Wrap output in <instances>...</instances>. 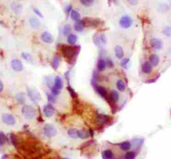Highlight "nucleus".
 <instances>
[{"label": "nucleus", "mask_w": 171, "mask_h": 159, "mask_svg": "<svg viewBox=\"0 0 171 159\" xmlns=\"http://www.w3.org/2000/svg\"><path fill=\"white\" fill-rule=\"evenodd\" d=\"M114 52H115V55L117 57V58L122 59L125 56V52L122 49V47L120 46H116L114 48Z\"/></svg>", "instance_id": "ddd939ff"}, {"label": "nucleus", "mask_w": 171, "mask_h": 159, "mask_svg": "<svg viewBox=\"0 0 171 159\" xmlns=\"http://www.w3.org/2000/svg\"><path fill=\"white\" fill-rule=\"evenodd\" d=\"M15 99L20 104H24L25 102V96L24 93H18L16 94Z\"/></svg>", "instance_id": "aec40b11"}, {"label": "nucleus", "mask_w": 171, "mask_h": 159, "mask_svg": "<svg viewBox=\"0 0 171 159\" xmlns=\"http://www.w3.org/2000/svg\"><path fill=\"white\" fill-rule=\"evenodd\" d=\"M54 108L50 104H46V105L44 106L43 112L44 115L47 116V117H51L54 114Z\"/></svg>", "instance_id": "9d476101"}, {"label": "nucleus", "mask_w": 171, "mask_h": 159, "mask_svg": "<svg viewBox=\"0 0 171 159\" xmlns=\"http://www.w3.org/2000/svg\"><path fill=\"white\" fill-rule=\"evenodd\" d=\"M82 23L84 27H92L96 28L99 25V21L95 19L86 18L82 20Z\"/></svg>", "instance_id": "423d86ee"}, {"label": "nucleus", "mask_w": 171, "mask_h": 159, "mask_svg": "<svg viewBox=\"0 0 171 159\" xmlns=\"http://www.w3.org/2000/svg\"><path fill=\"white\" fill-rule=\"evenodd\" d=\"M41 39L43 42L48 44H51L53 42V37L49 32H44L41 35Z\"/></svg>", "instance_id": "9b49d317"}, {"label": "nucleus", "mask_w": 171, "mask_h": 159, "mask_svg": "<svg viewBox=\"0 0 171 159\" xmlns=\"http://www.w3.org/2000/svg\"><path fill=\"white\" fill-rule=\"evenodd\" d=\"M108 66H110V67H112V65H113V64H112L111 60H108Z\"/></svg>", "instance_id": "a18cd8bd"}, {"label": "nucleus", "mask_w": 171, "mask_h": 159, "mask_svg": "<svg viewBox=\"0 0 171 159\" xmlns=\"http://www.w3.org/2000/svg\"><path fill=\"white\" fill-rule=\"evenodd\" d=\"M3 89H4V84L1 80H0V92L3 90Z\"/></svg>", "instance_id": "c03bdc74"}, {"label": "nucleus", "mask_w": 171, "mask_h": 159, "mask_svg": "<svg viewBox=\"0 0 171 159\" xmlns=\"http://www.w3.org/2000/svg\"><path fill=\"white\" fill-rule=\"evenodd\" d=\"M128 1L132 5H136L137 4V0H128Z\"/></svg>", "instance_id": "37998d69"}, {"label": "nucleus", "mask_w": 171, "mask_h": 159, "mask_svg": "<svg viewBox=\"0 0 171 159\" xmlns=\"http://www.w3.org/2000/svg\"><path fill=\"white\" fill-rule=\"evenodd\" d=\"M150 61H151V64L152 65L154 66H156L159 64L160 59H159V57L156 54H152L150 56Z\"/></svg>", "instance_id": "f3484780"}, {"label": "nucleus", "mask_w": 171, "mask_h": 159, "mask_svg": "<svg viewBox=\"0 0 171 159\" xmlns=\"http://www.w3.org/2000/svg\"><path fill=\"white\" fill-rule=\"evenodd\" d=\"M8 142V138L3 132L0 131V146H2Z\"/></svg>", "instance_id": "393cba45"}, {"label": "nucleus", "mask_w": 171, "mask_h": 159, "mask_svg": "<svg viewBox=\"0 0 171 159\" xmlns=\"http://www.w3.org/2000/svg\"><path fill=\"white\" fill-rule=\"evenodd\" d=\"M61 51L63 56L67 60H71L73 58L76 53V47L70 46H63L61 48Z\"/></svg>", "instance_id": "f257e3e1"}, {"label": "nucleus", "mask_w": 171, "mask_h": 159, "mask_svg": "<svg viewBox=\"0 0 171 159\" xmlns=\"http://www.w3.org/2000/svg\"><path fill=\"white\" fill-rule=\"evenodd\" d=\"M60 56L56 55L53 57V60H52V66L55 70H56V69L58 68V66H59L60 65Z\"/></svg>", "instance_id": "a878e982"}, {"label": "nucleus", "mask_w": 171, "mask_h": 159, "mask_svg": "<svg viewBox=\"0 0 171 159\" xmlns=\"http://www.w3.org/2000/svg\"><path fill=\"white\" fill-rule=\"evenodd\" d=\"M77 39H78V37H77L76 35L74 34H70L68 35V42L70 45H74V44L76 43Z\"/></svg>", "instance_id": "5701e85b"}, {"label": "nucleus", "mask_w": 171, "mask_h": 159, "mask_svg": "<svg viewBox=\"0 0 171 159\" xmlns=\"http://www.w3.org/2000/svg\"><path fill=\"white\" fill-rule=\"evenodd\" d=\"M96 90L98 92V93L99 94L100 96L103 98H108V93H107V91L105 88L102 87V86H98L96 88Z\"/></svg>", "instance_id": "6ab92c4d"}, {"label": "nucleus", "mask_w": 171, "mask_h": 159, "mask_svg": "<svg viewBox=\"0 0 171 159\" xmlns=\"http://www.w3.org/2000/svg\"><path fill=\"white\" fill-rule=\"evenodd\" d=\"M71 9H72V7L70 6L68 7V8L66 9V12H67L68 13H69L70 11H72Z\"/></svg>", "instance_id": "49530a36"}, {"label": "nucleus", "mask_w": 171, "mask_h": 159, "mask_svg": "<svg viewBox=\"0 0 171 159\" xmlns=\"http://www.w3.org/2000/svg\"><path fill=\"white\" fill-rule=\"evenodd\" d=\"M163 33L167 36H170L171 35V27H166L163 30Z\"/></svg>", "instance_id": "e433bc0d"}, {"label": "nucleus", "mask_w": 171, "mask_h": 159, "mask_svg": "<svg viewBox=\"0 0 171 159\" xmlns=\"http://www.w3.org/2000/svg\"><path fill=\"white\" fill-rule=\"evenodd\" d=\"M93 40H94V43L96 44H100V38L99 36H98L97 34H96L93 37Z\"/></svg>", "instance_id": "58836bf2"}, {"label": "nucleus", "mask_w": 171, "mask_h": 159, "mask_svg": "<svg viewBox=\"0 0 171 159\" xmlns=\"http://www.w3.org/2000/svg\"><path fill=\"white\" fill-rule=\"evenodd\" d=\"M95 0H80L81 4L86 7L91 6L94 3Z\"/></svg>", "instance_id": "2f4dec72"}, {"label": "nucleus", "mask_w": 171, "mask_h": 159, "mask_svg": "<svg viewBox=\"0 0 171 159\" xmlns=\"http://www.w3.org/2000/svg\"><path fill=\"white\" fill-rule=\"evenodd\" d=\"M129 62H130L129 59H128V58H125V59H123V60L121 61L120 64H121L122 66V67H124L125 68H127L128 65L129 64Z\"/></svg>", "instance_id": "f704fd0d"}, {"label": "nucleus", "mask_w": 171, "mask_h": 159, "mask_svg": "<svg viewBox=\"0 0 171 159\" xmlns=\"http://www.w3.org/2000/svg\"><path fill=\"white\" fill-rule=\"evenodd\" d=\"M34 11L37 16H39V17H40V18L43 17V16H42V13L40 12V11H39V9H37V8H34Z\"/></svg>", "instance_id": "ea45409f"}, {"label": "nucleus", "mask_w": 171, "mask_h": 159, "mask_svg": "<svg viewBox=\"0 0 171 159\" xmlns=\"http://www.w3.org/2000/svg\"><path fill=\"white\" fill-rule=\"evenodd\" d=\"M106 66V63L104 60L102 59H100V60H98V64H97V67L99 71H103L105 70Z\"/></svg>", "instance_id": "b1692460"}, {"label": "nucleus", "mask_w": 171, "mask_h": 159, "mask_svg": "<svg viewBox=\"0 0 171 159\" xmlns=\"http://www.w3.org/2000/svg\"><path fill=\"white\" fill-rule=\"evenodd\" d=\"M48 98L49 100V101L51 102H55V98H53V95L51 96V95L48 94Z\"/></svg>", "instance_id": "a19ab883"}, {"label": "nucleus", "mask_w": 171, "mask_h": 159, "mask_svg": "<svg viewBox=\"0 0 171 159\" xmlns=\"http://www.w3.org/2000/svg\"><path fill=\"white\" fill-rule=\"evenodd\" d=\"M120 147L122 150L123 151H128L131 147V144L130 142L125 141L120 144Z\"/></svg>", "instance_id": "cd10ccee"}, {"label": "nucleus", "mask_w": 171, "mask_h": 159, "mask_svg": "<svg viewBox=\"0 0 171 159\" xmlns=\"http://www.w3.org/2000/svg\"><path fill=\"white\" fill-rule=\"evenodd\" d=\"M96 122L99 124H104L110 120V117L107 115L104 114H100L97 116L96 118Z\"/></svg>", "instance_id": "f8f14e48"}, {"label": "nucleus", "mask_w": 171, "mask_h": 159, "mask_svg": "<svg viewBox=\"0 0 171 159\" xmlns=\"http://www.w3.org/2000/svg\"><path fill=\"white\" fill-rule=\"evenodd\" d=\"M11 68L15 72H21L23 70V65L22 61L18 59H14L11 62Z\"/></svg>", "instance_id": "6e6552de"}, {"label": "nucleus", "mask_w": 171, "mask_h": 159, "mask_svg": "<svg viewBox=\"0 0 171 159\" xmlns=\"http://www.w3.org/2000/svg\"><path fill=\"white\" fill-rule=\"evenodd\" d=\"M22 112L23 116L28 120H31L36 116V110L30 105H24L22 107Z\"/></svg>", "instance_id": "f03ea898"}, {"label": "nucleus", "mask_w": 171, "mask_h": 159, "mask_svg": "<svg viewBox=\"0 0 171 159\" xmlns=\"http://www.w3.org/2000/svg\"><path fill=\"white\" fill-rule=\"evenodd\" d=\"M100 40H101L102 43H106V36H105L104 34L101 35V36H100Z\"/></svg>", "instance_id": "79ce46f5"}, {"label": "nucleus", "mask_w": 171, "mask_h": 159, "mask_svg": "<svg viewBox=\"0 0 171 159\" xmlns=\"http://www.w3.org/2000/svg\"><path fill=\"white\" fill-rule=\"evenodd\" d=\"M71 32V27L69 25H65L64 28H63V34L64 35H70V33Z\"/></svg>", "instance_id": "473e14b6"}, {"label": "nucleus", "mask_w": 171, "mask_h": 159, "mask_svg": "<svg viewBox=\"0 0 171 159\" xmlns=\"http://www.w3.org/2000/svg\"><path fill=\"white\" fill-rule=\"evenodd\" d=\"M88 136V132L84 131V130H78V138L82 139H87Z\"/></svg>", "instance_id": "c85d7f7f"}, {"label": "nucleus", "mask_w": 171, "mask_h": 159, "mask_svg": "<svg viewBox=\"0 0 171 159\" xmlns=\"http://www.w3.org/2000/svg\"><path fill=\"white\" fill-rule=\"evenodd\" d=\"M151 44L152 47H153L154 49H156V50H159V49H161L163 47V42L162 40L158 39V38H153L151 40Z\"/></svg>", "instance_id": "1a4fd4ad"}, {"label": "nucleus", "mask_w": 171, "mask_h": 159, "mask_svg": "<svg viewBox=\"0 0 171 159\" xmlns=\"http://www.w3.org/2000/svg\"><path fill=\"white\" fill-rule=\"evenodd\" d=\"M63 159H70V158H63Z\"/></svg>", "instance_id": "09e8293b"}, {"label": "nucleus", "mask_w": 171, "mask_h": 159, "mask_svg": "<svg viewBox=\"0 0 171 159\" xmlns=\"http://www.w3.org/2000/svg\"><path fill=\"white\" fill-rule=\"evenodd\" d=\"M152 69H153L152 64L148 61L144 62L142 66V70L144 73H149L150 72H151Z\"/></svg>", "instance_id": "2eb2a0df"}, {"label": "nucleus", "mask_w": 171, "mask_h": 159, "mask_svg": "<svg viewBox=\"0 0 171 159\" xmlns=\"http://www.w3.org/2000/svg\"><path fill=\"white\" fill-rule=\"evenodd\" d=\"M2 120L5 124L12 126L15 124V119L10 114H4L2 116Z\"/></svg>", "instance_id": "0eeeda50"}, {"label": "nucleus", "mask_w": 171, "mask_h": 159, "mask_svg": "<svg viewBox=\"0 0 171 159\" xmlns=\"http://www.w3.org/2000/svg\"><path fill=\"white\" fill-rule=\"evenodd\" d=\"M116 87L118 88V90L121 92H123L126 89V84L125 82L122 80H118L116 82Z\"/></svg>", "instance_id": "412c9836"}, {"label": "nucleus", "mask_w": 171, "mask_h": 159, "mask_svg": "<svg viewBox=\"0 0 171 159\" xmlns=\"http://www.w3.org/2000/svg\"><path fill=\"white\" fill-rule=\"evenodd\" d=\"M1 159H9V158H8V156L7 155H4L3 156H2Z\"/></svg>", "instance_id": "de8ad7c7"}, {"label": "nucleus", "mask_w": 171, "mask_h": 159, "mask_svg": "<svg viewBox=\"0 0 171 159\" xmlns=\"http://www.w3.org/2000/svg\"><path fill=\"white\" fill-rule=\"evenodd\" d=\"M28 96L34 103H38L42 99L40 94L36 89H30L28 90Z\"/></svg>", "instance_id": "7ed1b4c3"}, {"label": "nucleus", "mask_w": 171, "mask_h": 159, "mask_svg": "<svg viewBox=\"0 0 171 159\" xmlns=\"http://www.w3.org/2000/svg\"><path fill=\"white\" fill-rule=\"evenodd\" d=\"M22 57L25 59V60L29 61V60H32V56L30 55L29 53H26V52H23Z\"/></svg>", "instance_id": "c9c22d12"}, {"label": "nucleus", "mask_w": 171, "mask_h": 159, "mask_svg": "<svg viewBox=\"0 0 171 159\" xmlns=\"http://www.w3.org/2000/svg\"><path fill=\"white\" fill-rule=\"evenodd\" d=\"M68 135L72 139L78 138V130L75 129H71L68 130Z\"/></svg>", "instance_id": "c756f323"}, {"label": "nucleus", "mask_w": 171, "mask_h": 159, "mask_svg": "<svg viewBox=\"0 0 171 159\" xmlns=\"http://www.w3.org/2000/svg\"><path fill=\"white\" fill-rule=\"evenodd\" d=\"M30 24L32 28H36L41 25V22L37 18H31L30 19Z\"/></svg>", "instance_id": "dca6fc26"}, {"label": "nucleus", "mask_w": 171, "mask_h": 159, "mask_svg": "<svg viewBox=\"0 0 171 159\" xmlns=\"http://www.w3.org/2000/svg\"><path fill=\"white\" fill-rule=\"evenodd\" d=\"M44 134L48 137H53L57 134V130L51 124H46L44 126Z\"/></svg>", "instance_id": "39448f33"}, {"label": "nucleus", "mask_w": 171, "mask_h": 159, "mask_svg": "<svg viewBox=\"0 0 171 159\" xmlns=\"http://www.w3.org/2000/svg\"><path fill=\"white\" fill-rule=\"evenodd\" d=\"M57 90H61L63 88V81L60 76H56L54 80V86H53Z\"/></svg>", "instance_id": "4468645a"}, {"label": "nucleus", "mask_w": 171, "mask_h": 159, "mask_svg": "<svg viewBox=\"0 0 171 159\" xmlns=\"http://www.w3.org/2000/svg\"><path fill=\"white\" fill-rule=\"evenodd\" d=\"M71 18L73 20L77 21V20H80V14L78 11H77L76 10H72L71 11Z\"/></svg>", "instance_id": "7c9ffc66"}, {"label": "nucleus", "mask_w": 171, "mask_h": 159, "mask_svg": "<svg viewBox=\"0 0 171 159\" xmlns=\"http://www.w3.org/2000/svg\"><path fill=\"white\" fill-rule=\"evenodd\" d=\"M135 157V153L134 152H128L125 156V159H134Z\"/></svg>", "instance_id": "72a5a7b5"}, {"label": "nucleus", "mask_w": 171, "mask_h": 159, "mask_svg": "<svg viewBox=\"0 0 171 159\" xmlns=\"http://www.w3.org/2000/svg\"><path fill=\"white\" fill-rule=\"evenodd\" d=\"M120 25L122 28L128 29L132 25V19L127 15L122 16L120 20Z\"/></svg>", "instance_id": "20e7f679"}, {"label": "nucleus", "mask_w": 171, "mask_h": 159, "mask_svg": "<svg viewBox=\"0 0 171 159\" xmlns=\"http://www.w3.org/2000/svg\"><path fill=\"white\" fill-rule=\"evenodd\" d=\"M103 158L104 159H112L113 158V153L111 150L108 149L103 152Z\"/></svg>", "instance_id": "bb28decb"}, {"label": "nucleus", "mask_w": 171, "mask_h": 159, "mask_svg": "<svg viewBox=\"0 0 171 159\" xmlns=\"http://www.w3.org/2000/svg\"><path fill=\"white\" fill-rule=\"evenodd\" d=\"M68 90L69 91L70 94V95H71V96L72 97V98H76V97H77L76 92L74 91V90L72 89L71 87H70V86L68 87Z\"/></svg>", "instance_id": "4c0bfd02"}, {"label": "nucleus", "mask_w": 171, "mask_h": 159, "mask_svg": "<svg viewBox=\"0 0 171 159\" xmlns=\"http://www.w3.org/2000/svg\"><path fill=\"white\" fill-rule=\"evenodd\" d=\"M110 98L111 100L113 102H117L119 100V94L118 92L116 90H111L110 93Z\"/></svg>", "instance_id": "4be33fe9"}, {"label": "nucleus", "mask_w": 171, "mask_h": 159, "mask_svg": "<svg viewBox=\"0 0 171 159\" xmlns=\"http://www.w3.org/2000/svg\"><path fill=\"white\" fill-rule=\"evenodd\" d=\"M84 28V26L83 25L82 21L80 20H77L76 23H75V25H74L75 30H76V32H82Z\"/></svg>", "instance_id": "a211bd4d"}]
</instances>
